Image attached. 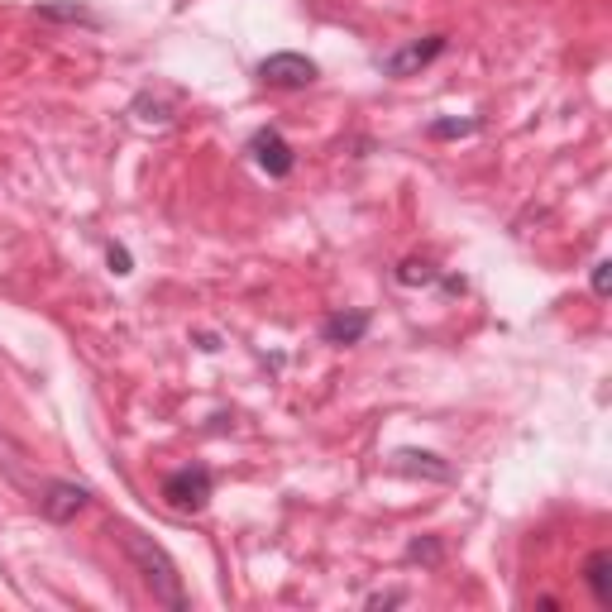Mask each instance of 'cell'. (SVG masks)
<instances>
[{"label": "cell", "instance_id": "obj_9", "mask_svg": "<svg viewBox=\"0 0 612 612\" xmlns=\"http://www.w3.org/2000/svg\"><path fill=\"white\" fill-rule=\"evenodd\" d=\"M397 283H407V287H416V283H436V268H431V263L407 259L402 268H397Z\"/></svg>", "mask_w": 612, "mask_h": 612}, {"label": "cell", "instance_id": "obj_1", "mask_svg": "<svg viewBox=\"0 0 612 612\" xmlns=\"http://www.w3.org/2000/svg\"><path fill=\"white\" fill-rule=\"evenodd\" d=\"M120 546L130 555V565L139 569V579H144V589L153 593V603H163V608H187V593H182V574H177L173 555L158 546L153 536H144L139 526H120Z\"/></svg>", "mask_w": 612, "mask_h": 612}, {"label": "cell", "instance_id": "obj_4", "mask_svg": "<svg viewBox=\"0 0 612 612\" xmlns=\"http://www.w3.org/2000/svg\"><path fill=\"white\" fill-rule=\"evenodd\" d=\"M249 153H254V163H259L268 177H287L292 173V163H297L292 144H287L278 130H259L254 139H249Z\"/></svg>", "mask_w": 612, "mask_h": 612}, {"label": "cell", "instance_id": "obj_8", "mask_svg": "<svg viewBox=\"0 0 612 612\" xmlns=\"http://www.w3.org/2000/svg\"><path fill=\"white\" fill-rule=\"evenodd\" d=\"M612 550H593L589 560H584V584H589V593H593V603L598 608H608L612 603Z\"/></svg>", "mask_w": 612, "mask_h": 612}, {"label": "cell", "instance_id": "obj_11", "mask_svg": "<svg viewBox=\"0 0 612 612\" xmlns=\"http://www.w3.org/2000/svg\"><path fill=\"white\" fill-rule=\"evenodd\" d=\"M39 15H44V20H82V24H96V15H87L82 5H44Z\"/></svg>", "mask_w": 612, "mask_h": 612}, {"label": "cell", "instance_id": "obj_3", "mask_svg": "<svg viewBox=\"0 0 612 612\" xmlns=\"http://www.w3.org/2000/svg\"><path fill=\"white\" fill-rule=\"evenodd\" d=\"M259 82L278 91H302L316 82V63L306 53H273V58L259 63Z\"/></svg>", "mask_w": 612, "mask_h": 612}, {"label": "cell", "instance_id": "obj_15", "mask_svg": "<svg viewBox=\"0 0 612 612\" xmlns=\"http://www.w3.org/2000/svg\"><path fill=\"white\" fill-rule=\"evenodd\" d=\"M393 603H407V593H373L369 608H393Z\"/></svg>", "mask_w": 612, "mask_h": 612}, {"label": "cell", "instance_id": "obj_2", "mask_svg": "<svg viewBox=\"0 0 612 612\" xmlns=\"http://www.w3.org/2000/svg\"><path fill=\"white\" fill-rule=\"evenodd\" d=\"M211 493H216V479H211L206 464H187V469H173L163 479V503L173 512H201L211 503Z\"/></svg>", "mask_w": 612, "mask_h": 612}, {"label": "cell", "instance_id": "obj_7", "mask_svg": "<svg viewBox=\"0 0 612 612\" xmlns=\"http://www.w3.org/2000/svg\"><path fill=\"white\" fill-rule=\"evenodd\" d=\"M321 335H326V345H359L369 335V311H335L321 326Z\"/></svg>", "mask_w": 612, "mask_h": 612}, {"label": "cell", "instance_id": "obj_12", "mask_svg": "<svg viewBox=\"0 0 612 612\" xmlns=\"http://www.w3.org/2000/svg\"><path fill=\"white\" fill-rule=\"evenodd\" d=\"M106 263H110V273H120V278H125V273H130V249L110 244V249H106Z\"/></svg>", "mask_w": 612, "mask_h": 612}, {"label": "cell", "instance_id": "obj_10", "mask_svg": "<svg viewBox=\"0 0 612 612\" xmlns=\"http://www.w3.org/2000/svg\"><path fill=\"white\" fill-rule=\"evenodd\" d=\"M479 120H436L431 125V139H459V134H474Z\"/></svg>", "mask_w": 612, "mask_h": 612}, {"label": "cell", "instance_id": "obj_5", "mask_svg": "<svg viewBox=\"0 0 612 612\" xmlns=\"http://www.w3.org/2000/svg\"><path fill=\"white\" fill-rule=\"evenodd\" d=\"M87 503H91V488H82V483H48L44 498H39L48 522H72Z\"/></svg>", "mask_w": 612, "mask_h": 612}, {"label": "cell", "instance_id": "obj_14", "mask_svg": "<svg viewBox=\"0 0 612 612\" xmlns=\"http://www.w3.org/2000/svg\"><path fill=\"white\" fill-rule=\"evenodd\" d=\"M407 555H412V560H440V546H436V541H426V546L416 541V546L407 550Z\"/></svg>", "mask_w": 612, "mask_h": 612}, {"label": "cell", "instance_id": "obj_13", "mask_svg": "<svg viewBox=\"0 0 612 612\" xmlns=\"http://www.w3.org/2000/svg\"><path fill=\"white\" fill-rule=\"evenodd\" d=\"M608 268L612 263H593V292L598 297H608Z\"/></svg>", "mask_w": 612, "mask_h": 612}, {"label": "cell", "instance_id": "obj_6", "mask_svg": "<svg viewBox=\"0 0 612 612\" xmlns=\"http://www.w3.org/2000/svg\"><path fill=\"white\" fill-rule=\"evenodd\" d=\"M436 53H445V39H426V44H407L402 53H393V58H383V72L388 77H407V72H416V67H426Z\"/></svg>", "mask_w": 612, "mask_h": 612}]
</instances>
